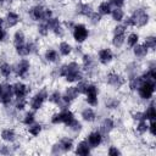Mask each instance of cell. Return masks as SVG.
<instances>
[{
	"instance_id": "cell-23",
	"label": "cell",
	"mask_w": 156,
	"mask_h": 156,
	"mask_svg": "<svg viewBox=\"0 0 156 156\" xmlns=\"http://www.w3.org/2000/svg\"><path fill=\"white\" fill-rule=\"evenodd\" d=\"M44 58L48 61V62H51V63H55L60 60V54L56 49H46L45 52H44Z\"/></svg>"
},
{
	"instance_id": "cell-24",
	"label": "cell",
	"mask_w": 156,
	"mask_h": 156,
	"mask_svg": "<svg viewBox=\"0 0 156 156\" xmlns=\"http://www.w3.org/2000/svg\"><path fill=\"white\" fill-rule=\"evenodd\" d=\"M58 145H60V149H61L62 152H69V151L73 150V146H74L73 145V140L71 138H68V136L61 138L60 141H58Z\"/></svg>"
},
{
	"instance_id": "cell-27",
	"label": "cell",
	"mask_w": 156,
	"mask_h": 156,
	"mask_svg": "<svg viewBox=\"0 0 156 156\" xmlns=\"http://www.w3.org/2000/svg\"><path fill=\"white\" fill-rule=\"evenodd\" d=\"M143 112H144V117H145V119H146V121H154V119L156 118L155 102H154V101H151V102L149 104V106L146 107V110H145V111H143Z\"/></svg>"
},
{
	"instance_id": "cell-29",
	"label": "cell",
	"mask_w": 156,
	"mask_h": 156,
	"mask_svg": "<svg viewBox=\"0 0 156 156\" xmlns=\"http://www.w3.org/2000/svg\"><path fill=\"white\" fill-rule=\"evenodd\" d=\"M72 50H73V48H72V45L68 41H65L63 40V41H61L58 44V54L61 56H68V55H71Z\"/></svg>"
},
{
	"instance_id": "cell-25",
	"label": "cell",
	"mask_w": 156,
	"mask_h": 156,
	"mask_svg": "<svg viewBox=\"0 0 156 156\" xmlns=\"http://www.w3.org/2000/svg\"><path fill=\"white\" fill-rule=\"evenodd\" d=\"M133 49V54H134V56L136 57V58H144L147 54H149V50L145 48V45L144 44H136L135 46H133L132 48Z\"/></svg>"
},
{
	"instance_id": "cell-4",
	"label": "cell",
	"mask_w": 156,
	"mask_h": 156,
	"mask_svg": "<svg viewBox=\"0 0 156 156\" xmlns=\"http://www.w3.org/2000/svg\"><path fill=\"white\" fill-rule=\"evenodd\" d=\"M29 16L37 22H43L52 17V11L51 9L45 7L43 5H34L29 10Z\"/></svg>"
},
{
	"instance_id": "cell-45",
	"label": "cell",
	"mask_w": 156,
	"mask_h": 156,
	"mask_svg": "<svg viewBox=\"0 0 156 156\" xmlns=\"http://www.w3.org/2000/svg\"><path fill=\"white\" fill-rule=\"evenodd\" d=\"M122 152L119 151V149H117V146H110L108 149H107V155H110V156H119Z\"/></svg>"
},
{
	"instance_id": "cell-39",
	"label": "cell",
	"mask_w": 156,
	"mask_h": 156,
	"mask_svg": "<svg viewBox=\"0 0 156 156\" xmlns=\"http://www.w3.org/2000/svg\"><path fill=\"white\" fill-rule=\"evenodd\" d=\"M35 122V113H34V111L32 110V111H28L26 115H24V117H23V119H22V123L24 124V126H29V124H32V123H34Z\"/></svg>"
},
{
	"instance_id": "cell-44",
	"label": "cell",
	"mask_w": 156,
	"mask_h": 156,
	"mask_svg": "<svg viewBox=\"0 0 156 156\" xmlns=\"http://www.w3.org/2000/svg\"><path fill=\"white\" fill-rule=\"evenodd\" d=\"M119 105V101L115 98H111L106 101V108H117Z\"/></svg>"
},
{
	"instance_id": "cell-35",
	"label": "cell",
	"mask_w": 156,
	"mask_h": 156,
	"mask_svg": "<svg viewBox=\"0 0 156 156\" xmlns=\"http://www.w3.org/2000/svg\"><path fill=\"white\" fill-rule=\"evenodd\" d=\"M110 15H111L112 20L116 21V22H122L123 18H124V12H123V10L119 9V7H115V9H112Z\"/></svg>"
},
{
	"instance_id": "cell-14",
	"label": "cell",
	"mask_w": 156,
	"mask_h": 156,
	"mask_svg": "<svg viewBox=\"0 0 156 156\" xmlns=\"http://www.w3.org/2000/svg\"><path fill=\"white\" fill-rule=\"evenodd\" d=\"M79 95H80V94H79L77 87H76V85H71V87L66 88V90L63 91V94H62V102H63L65 105H69V104H72Z\"/></svg>"
},
{
	"instance_id": "cell-31",
	"label": "cell",
	"mask_w": 156,
	"mask_h": 156,
	"mask_svg": "<svg viewBox=\"0 0 156 156\" xmlns=\"http://www.w3.org/2000/svg\"><path fill=\"white\" fill-rule=\"evenodd\" d=\"M12 41H13L15 48H16V46H20V45H22V44H24V43H26V35H24L23 30H21V29L16 30L15 34H13Z\"/></svg>"
},
{
	"instance_id": "cell-49",
	"label": "cell",
	"mask_w": 156,
	"mask_h": 156,
	"mask_svg": "<svg viewBox=\"0 0 156 156\" xmlns=\"http://www.w3.org/2000/svg\"><path fill=\"white\" fill-rule=\"evenodd\" d=\"M133 118L136 119V121L145 119V117H144V112H143V111H138V112H135V113L133 115Z\"/></svg>"
},
{
	"instance_id": "cell-26",
	"label": "cell",
	"mask_w": 156,
	"mask_h": 156,
	"mask_svg": "<svg viewBox=\"0 0 156 156\" xmlns=\"http://www.w3.org/2000/svg\"><path fill=\"white\" fill-rule=\"evenodd\" d=\"M77 12L84 17H89L93 12V7L88 2H80L78 6H77Z\"/></svg>"
},
{
	"instance_id": "cell-16",
	"label": "cell",
	"mask_w": 156,
	"mask_h": 156,
	"mask_svg": "<svg viewBox=\"0 0 156 156\" xmlns=\"http://www.w3.org/2000/svg\"><path fill=\"white\" fill-rule=\"evenodd\" d=\"M113 60V52L111 49L108 48H102L98 51V61L104 65V66H107L108 63H111Z\"/></svg>"
},
{
	"instance_id": "cell-43",
	"label": "cell",
	"mask_w": 156,
	"mask_h": 156,
	"mask_svg": "<svg viewBox=\"0 0 156 156\" xmlns=\"http://www.w3.org/2000/svg\"><path fill=\"white\" fill-rule=\"evenodd\" d=\"M71 130H74V132H79L80 129H82V123L77 119V118H74L72 122H71V124L69 126H67Z\"/></svg>"
},
{
	"instance_id": "cell-46",
	"label": "cell",
	"mask_w": 156,
	"mask_h": 156,
	"mask_svg": "<svg viewBox=\"0 0 156 156\" xmlns=\"http://www.w3.org/2000/svg\"><path fill=\"white\" fill-rule=\"evenodd\" d=\"M147 132H150V134L152 136L156 134V122H155V119L154 121H149V123H147Z\"/></svg>"
},
{
	"instance_id": "cell-36",
	"label": "cell",
	"mask_w": 156,
	"mask_h": 156,
	"mask_svg": "<svg viewBox=\"0 0 156 156\" xmlns=\"http://www.w3.org/2000/svg\"><path fill=\"white\" fill-rule=\"evenodd\" d=\"M28 127V133L32 135V136H38L40 133H41V129H43V127H41V124L40 123H32V124H29V126H27Z\"/></svg>"
},
{
	"instance_id": "cell-18",
	"label": "cell",
	"mask_w": 156,
	"mask_h": 156,
	"mask_svg": "<svg viewBox=\"0 0 156 156\" xmlns=\"http://www.w3.org/2000/svg\"><path fill=\"white\" fill-rule=\"evenodd\" d=\"M20 21H21V17H20V15H18L17 12H15V11H9V12L6 13L5 18H4V22L6 23V27H7V28H12V27L17 26V24L20 23Z\"/></svg>"
},
{
	"instance_id": "cell-33",
	"label": "cell",
	"mask_w": 156,
	"mask_h": 156,
	"mask_svg": "<svg viewBox=\"0 0 156 156\" xmlns=\"http://www.w3.org/2000/svg\"><path fill=\"white\" fill-rule=\"evenodd\" d=\"M48 100H49L51 104H54V105H61V104H62V94H61L58 90H54L52 93L49 94Z\"/></svg>"
},
{
	"instance_id": "cell-20",
	"label": "cell",
	"mask_w": 156,
	"mask_h": 156,
	"mask_svg": "<svg viewBox=\"0 0 156 156\" xmlns=\"http://www.w3.org/2000/svg\"><path fill=\"white\" fill-rule=\"evenodd\" d=\"M115 128V121L111 118V117H106L102 119V122L100 123V132L101 134H108L113 130Z\"/></svg>"
},
{
	"instance_id": "cell-52",
	"label": "cell",
	"mask_w": 156,
	"mask_h": 156,
	"mask_svg": "<svg viewBox=\"0 0 156 156\" xmlns=\"http://www.w3.org/2000/svg\"><path fill=\"white\" fill-rule=\"evenodd\" d=\"M4 2V0H0V4H2Z\"/></svg>"
},
{
	"instance_id": "cell-13",
	"label": "cell",
	"mask_w": 156,
	"mask_h": 156,
	"mask_svg": "<svg viewBox=\"0 0 156 156\" xmlns=\"http://www.w3.org/2000/svg\"><path fill=\"white\" fill-rule=\"evenodd\" d=\"M46 23L49 26V30L52 32L56 37H63V33H65V29H63V26L61 23V21L56 17H51L49 20H46Z\"/></svg>"
},
{
	"instance_id": "cell-47",
	"label": "cell",
	"mask_w": 156,
	"mask_h": 156,
	"mask_svg": "<svg viewBox=\"0 0 156 156\" xmlns=\"http://www.w3.org/2000/svg\"><path fill=\"white\" fill-rule=\"evenodd\" d=\"M26 106H27V100H26V99L17 100V102H16V110L22 111V110H24V107H26Z\"/></svg>"
},
{
	"instance_id": "cell-9",
	"label": "cell",
	"mask_w": 156,
	"mask_h": 156,
	"mask_svg": "<svg viewBox=\"0 0 156 156\" xmlns=\"http://www.w3.org/2000/svg\"><path fill=\"white\" fill-rule=\"evenodd\" d=\"M12 98H13L12 85L7 83H0V104L9 105L12 101Z\"/></svg>"
},
{
	"instance_id": "cell-48",
	"label": "cell",
	"mask_w": 156,
	"mask_h": 156,
	"mask_svg": "<svg viewBox=\"0 0 156 156\" xmlns=\"http://www.w3.org/2000/svg\"><path fill=\"white\" fill-rule=\"evenodd\" d=\"M110 4L113 5L115 7L122 9V7L124 6V4H126V0H110Z\"/></svg>"
},
{
	"instance_id": "cell-7",
	"label": "cell",
	"mask_w": 156,
	"mask_h": 156,
	"mask_svg": "<svg viewBox=\"0 0 156 156\" xmlns=\"http://www.w3.org/2000/svg\"><path fill=\"white\" fill-rule=\"evenodd\" d=\"M48 96H49V93L46 89H40L39 91H37L32 98H30V101H29V107L35 112L41 108V106L44 105V102L48 100Z\"/></svg>"
},
{
	"instance_id": "cell-22",
	"label": "cell",
	"mask_w": 156,
	"mask_h": 156,
	"mask_svg": "<svg viewBox=\"0 0 156 156\" xmlns=\"http://www.w3.org/2000/svg\"><path fill=\"white\" fill-rule=\"evenodd\" d=\"M80 117H82V119L85 121V122H94V121L96 119V113H95L94 108L90 106V107H85V108L82 110Z\"/></svg>"
},
{
	"instance_id": "cell-19",
	"label": "cell",
	"mask_w": 156,
	"mask_h": 156,
	"mask_svg": "<svg viewBox=\"0 0 156 156\" xmlns=\"http://www.w3.org/2000/svg\"><path fill=\"white\" fill-rule=\"evenodd\" d=\"M90 152H91V147H90V145L88 144L87 140H80L77 144L76 150H74V154L79 155V156H88Z\"/></svg>"
},
{
	"instance_id": "cell-17",
	"label": "cell",
	"mask_w": 156,
	"mask_h": 156,
	"mask_svg": "<svg viewBox=\"0 0 156 156\" xmlns=\"http://www.w3.org/2000/svg\"><path fill=\"white\" fill-rule=\"evenodd\" d=\"M15 49H16L17 55H20L21 57H26V56L33 54L35 51L37 46H35V44L33 41H29V43H24V44H22L20 46H16Z\"/></svg>"
},
{
	"instance_id": "cell-40",
	"label": "cell",
	"mask_w": 156,
	"mask_h": 156,
	"mask_svg": "<svg viewBox=\"0 0 156 156\" xmlns=\"http://www.w3.org/2000/svg\"><path fill=\"white\" fill-rule=\"evenodd\" d=\"M49 26L46 23V21H43V22H39L38 24V33L41 35V37H46L49 34Z\"/></svg>"
},
{
	"instance_id": "cell-2",
	"label": "cell",
	"mask_w": 156,
	"mask_h": 156,
	"mask_svg": "<svg viewBox=\"0 0 156 156\" xmlns=\"http://www.w3.org/2000/svg\"><path fill=\"white\" fill-rule=\"evenodd\" d=\"M150 21V16L146 10L144 9H136L129 17L124 20V23L127 27H145Z\"/></svg>"
},
{
	"instance_id": "cell-28",
	"label": "cell",
	"mask_w": 156,
	"mask_h": 156,
	"mask_svg": "<svg viewBox=\"0 0 156 156\" xmlns=\"http://www.w3.org/2000/svg\"><path fill=\"white\" fill-rule=\"evenodd\" d=\"M111 10H112V5L110 4V1H101L98 6V11L101 16H107L111 13Z\"/></svg>"
},
{
	"instance_id": "cell-15",
	"label": "cell",
	"mask_w": 156,
	"mask_h": 156,
	"mask_svg": "<svg viewBox=\"0 0 156 156\" xmlns=\"http://www.w3.org/2000/svg\"><path fill=\"white\" fill-rule=\"evenodd\" d=\"M88 144L90 145L91 149H95V147H99L101 144H102V140H104V135L101 134L100 130H93L88 134L87 139Z\"/></svg>"
},
{
	"instance_id": "cell-1",
	"label": "cell",
	"mask_w": 156,
	"mask_h": 156,
	"mask_svg": "<svg viewBox=\"0 0 156 156\" xmlns=\"http://www.w3.org/2000/svg\"><path fill=\"white\" fill-rule=\"evenodd\" d=\"M58 77L65 78V80L68 83H77L83 79L82 67L78 62L74 61L65 63L58 68Z\"/></svg>"
},
{
	"instance_id": "cell-37",
	"label": "cell",
	"mask_w": 156,
	"mask_h": 156,
	"mask_svg": "<svg viewBox=\"0 0 156 156\" xmlns=\"http://www.w3.org/2000/svg\"><path fill=\"white\" fill-rule=\"evenodd\" d=\"M126 40H127V45L129 48H133V46H135L139 43V34L135 33V32H132V33L128 34V37H127Z\"/></svg>"
},
{
	"instance_id": "cell-5",
	"label": "cell",
	"mask_w": 156,
	"mask_h": 156,
	"mask_svg": "<svg viewBox=\"0 0 156 156\" xmlns=\"http://www.w3.org/2000/svg\"><path fill=\"white\" fill-rule=\"evenodd\" d=\"M155 87H156V82L143 79V82L140 83V85L136 89L140 99H143V100H150L154 96Z\"/></svg>"
},
{
	"instance_id": "cell-51",
	"label": "cell",
	"mask_w": 156,
	"mask_h": 156,
	"mask_svg": "<svg viewBox=\"0 0 156 156\" xmlns=\"http://www.w3.org/2000/svg\"><path fill=\"white\" fill-rule=\"evenodd\" d=\"M2 24H4V18L0 17V28H2Z\"/></svg>"
},
{
	"instance_id": "cell-34",
	"label": "cell",
	"mask_w": 156,
	"mask_h": 156,
	"mask_svg": "<svg viewBox=\"0 0 156 156\" xmlns=\"http://www.w3.org/2000/svg\"><path fill=\"white\" fill-rule=\"evenodd\" d=\"M13 72V67L7 63V62H2L0 65V74L4 77V78H9Z\"/></svg>"
},
{
	"instance_id": "cell-21",
	"label": "cell",
	"mask_w": 156,
	"mask_h": 156,
	"mask_svg": "<svg viewBox=\"0 0 156 156\" xmlns=\"http://www.w3.org/2000/svg\"><path fill=\"white\" fill-rule=\"evenodd\" d=\"M16 132L12 128H4L0 133V138L1 140L6 141V143H13L16 140Z\"/></svg>"
},
{
	"instance_id": "cell-12",
	"label": "cell",
	"mask_w": 156,
	"mask_h": 156,
	"mask_svg": "<svg viewBox=\"0 0 156 156\" xmlns=\"http://www.w3.org/2000/svg\"><path fill=\"white\" fill-rule=\"evenodd\" d=\"M12 90H13V96L17 100H21V99L27 98V95L30 91V88L27 84L22 83V82H17V83L12 84Z\"/></svg>"
},
{
	"instance_id": "cell-38",
	"label": "cell",
	"mask_w": 156,
	"mask_h": 156,
	"mask_svg": "<svg viewBox=\"0 0 156 156\" xmlns=\"http://www.w3.org/2000/svg\"><path fill=\"white\" fill-rule=\"evenodd\" d=\"M145 48L147 50H155L156 49V38L154 35H147L145 39H144V43Z\"/></svg>"
},
{
	"instance_id": "cell-11",
	"label": "cell",
	"mask_w": 156,
	"mask_h": 156,
	"mask_svg": "<svg viewBox=\"0 0 156 156\" xmlns=\"http://www.w3.org/2000/svg\"><path fill=\"white\" fill-rule=\"evenodd\" d=\"M106 83H107L110 87L115 88V89H119L121 87L124 85L126 80H124V78H123L119 73L112 71V72H108V73H107V76H106Z\"/></svg>"
},
{
	"instance_id": "cell-3",
	"label": "cell",
	"mask_w": 156,
	"mask_h": 156,
	"mask_svg": "<svg viewBox=\"0 0 156 156\" xmlns=\"http://www.w3.org/2000/svg\"><path fill=\"white\" fill-rule=\"evenodd\" d=\"M74 113L67 108V107H62V110H60L58 112L54 113L50 118V122L52 124H65L66 127L71 124V122L74 119Z\"/></svg>"
},
{
	"instance_id": "cell-8",
	"label": "cell",
	"mask_w": 156,
	"mask_h": 156,
	"mask_svg": "<svg viewBox=\"0 0 156 156\" xmlns=\"http://www.w3.org/2000/svg\"><path fill=\"white\" fill-rule=\"evenodd\" d=\"M72 37L78 44H83L89 37V29L84 23H76L72 27Z\"/></svg>"
},
{
	"instance_id": "cell-32",
	"label": "cell",
	"mask_w": 156,
	"mask_h": 156,
	"mask_svg": "<svg viewBox=\"0 0 156 156\" xmlns=\"http://www.w3.org/2000/svg\"><path fill=\"white\" fill-rule=\"evenodd\" d=\"M82 62H83V68L84 69H91L94 63H95V58L90 55V54H84L82 56Z\"/></svg>"
},
{
	"instance_id": "cell-42",
	"label": "cell",
	"mask_w": 156,
	"mask_h": 156,
	"mask_svg": "<svg viewBox=\"0 0 156 156\" xmlns=\"http://www.w3.org/2000/svg\"><path fill=\"white\" fill-rule=\"evenodd\" d=\"M101 15L99 13V12H95V11H93L91 12V15L88 17V18H90V22L93 23V24H99L100 22H101Z\"/></svg>"
},
{
	"instance_id": "cell-50",
	"label": "cell",
	"mask_w": 156,
	"mask_h": 156,
	"mask_svg": "<svg viewBox=\"0 0 156 156\" xmlns=\"http://www.w3.org/2000/svg\"><path fill=\"white\" fill-rule=\"evenodd\" d=\"M6 37H7V32H6V29L0 28V41H4V40L6 39Z\"/></svg>"
},
{
	"instance_id": "cell-10",
	"label": "cell",
	"mask_w": 156,
	"mask_h": 156,
	"mask_svg": "<svg viewBox=\"0 0 156 156\" xmlns=\"http://www.w3.org/2000/svg\"><path fill=\"white\" fill-rule=\"evenodd\" d=\"M13 71L18 78H26L30 71V62L27 58H21L16 66L13 67Z\"/></svg>"
},
{
	"instance_id": "cell-6",
	"label": "cell",
	"mask_w": 156,
	"mask_h": 156,
	"mask_svg": "<svg viewBox=\"0 0 156 156\" xmlns=\"http://www.w3.org/2000/svg\"><path fill=\"white\" fill-rule=\"evenodd\" d=\"M85 96V101L89 106L95 107L99 104V88L94 83H88L87 89L83 94Z\"/></svg>"
},
{
	"instance_id": "cell-41",
	"label": "cell",
	"mask_w": 156,
	"mask_h": 156,
	"mask_svg": "<svg viewBox=\"0 0 156 156\" xmlns=\"http://www.w3.org/2000/svg\"><path fill=\"white\" fill-rule=\"evenodd\" d=\"M136 132H138L139 134H145V133L147 132V121H146V119H140V121H138Z\"/></svg>"
},
{
	"instance_id": "cell-30",
	"label": "cell",
	"mask_w": 156,
	"mask_h": 156,
	"mask_svg": "<svg viewBox=\"0 0 156 156\" xmlns=\"http://www.w3.org/2000/svg\"><path fill=\"white\" fill-rule=\"evenodd\" d=\"M111 41H112V45H113L115 48L119 49V48H122V45H123L124 41H126V34H124V33H117V34H113Z\"/></svg>"
}]
</instances>
